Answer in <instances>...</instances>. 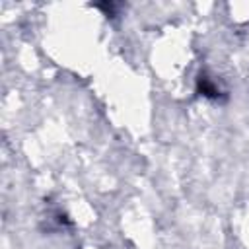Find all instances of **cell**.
Segmentation results:
<instances>
[{"mask_svg":"<svg viewBox=\"0 0 249 249\" xmlns=\"http://www.w3.org/2000/svg\"><path fill=\"white\" fill-rule=\"evenodd\" d=\"M196 93L202 95L204 99H210V101H218L224 95V91L220 89V86L206 72H200L196 76Z\"/></svg>","mask_w":249,"mask_h":249,"instance_id":"obj_1","label":"cell"},{"mask_svg":"<svg viewBox=\"0 0 249 249\" xmlns=\"http://www.w3.org/2000/svg\"><path fill=\"white\" fill-rule=\"evenodd\" d=\"M95 8L103 10V14H105L107 18H113V16H115V10H117L119 6L113 4V2H103V4H95Z\"/></svg>","mask_w":249,"mask_h":249,"instance_id":"obj_2","label":"cell"}]
</instances>
